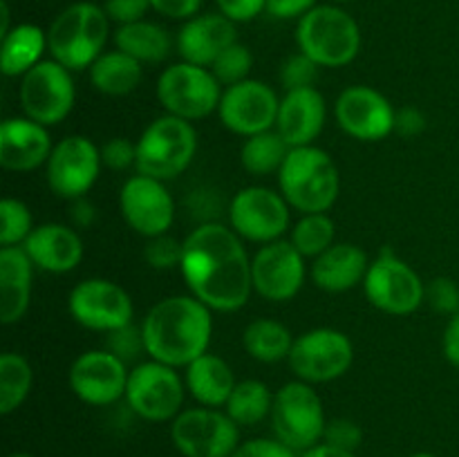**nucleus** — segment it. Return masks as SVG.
<instances>
[{"mask_svg": "<svg viewBox=\"0 0 459 457\" xmlns=\"http://www.w3.org/2000/svg\"><path fill=\"white\" fill-rule=\"evenodd\" d=\"M184 282L191 296L215 312H238L249 300L251 260L233 228L218 222H204L184 237Z\"/></svg>", "mask_w": 459, "mask_h": 457, "instance_id": "nucleus-1", "label": "nucleus"}, {"mask_svg": "<svg viewBox=\"0 0 459 457\" xmlns=\"http://www.w3.org/2000/svg\"><path fill=\"white\" fill-rule=\"evenodd\" d=\"M213 309L195 296H169L152 305L143 318L146 354L170 367H186L209 352Z\"/></svg>", "mask_w": 459, "mask_h": 457, "instance_id": "nucleus-2", "label": "nucleus"}, {"mask_svg": "<svg viewBox=\"0 0 459 457\" xmlns=\"http://www.w3.org/2000/svg\"><path fill=\"white\" fill-rule=\"evenodd\" d=\"M278 186L291 209L300 213H325L341 193V175L323 148H291L278 170Z\"/></svg>", "mask_w": 459, "mask_h": 457, "instance_id": "nucleus-3", "label": "nucleus"}, {"mask_svg": "<svg viewBox=\"0 0 459 457\" xmlns=\"http://www.w3.org/2000/svg\"><path fill=\"white\" fill-rule=\"evenodd\" d=\"M110 36V18L94 3H74L63 9L48 30V49L70 72L90 70L103 54Z\"/></svg>", "mask_w": 459, "mask_h": 457, "instance_id": "nucleus-4", "label": "nucleus"}, {"mask_svg": "<svg viewBox=\"0 0 459 457\" xmlns=\"http://www.w3.org/2000/svg\"><path fill=\"white\" fill-rule=\"evenodd\" d=\"M299 52L321 67L350 65L361 52V30L357 21L334 4H316L296 27Z\"/></svg>", "mask_w": 459, "mask_h": 457, "instance_id": "nucleus-5", "label": "nucleus"}, {"mask_svg": "<svg viewBox=\"0 0 459 457\" xmlns=\"http://www.w3.org/2000/svg\"><path fill=\"white\" fill-rule=\"evenodd\" d=\"M197 152V133L191 121L164 115L148 124L137 139L139 175L169 182L191 166Z\"/></svg>", "mask_w": 459, "mask_h": 457, "instance_id": "nucleus-6", "label": "nucleus"}, {"mask_svg": "<svg viewBox=\"0 0 459 457\" xmlns=\"http://www.w3.org/2000/svg\"><path fill=\"white\" fill-rule=\"evenodd\" d=\"M272 426L276 439L294 451L316 446L325 433V410L316 390L305 381H290L273 394Z\"/></svg>", "mask_w": 459, "mask_h": 457, "instance_id": "nucleus-7", "label": "nucleus"}, {"mask_svg": "<svg viewBox=\"0 0 459 457\" xmlns=\"http://www.w3.org/2000/svg\"><path fill=\"white\" fill-rule=\"evenodd\" d=\"M155 92L166 115L179 116L191 124L213 115L222 99L220 81L213 72L186 61L166 67L157 79Z\"/></svg>", "mask_w": 459, "mask_h": 457, "instance_id": "nucleus-8", "label": "nucleus"}, {"mask_svg": "<svg viewBox=\"0 0 459 457\" xmlns=\"http://www.w3.org/2000/svg\"><path fill=\"white\" fill-rule=\"evenodd\" d=\"M352 361V341L334 327H316L296 336L287 357L296 379L309 385L341 379L350 370Z\"/></svg>", "mask_w": 459, "mask_h": 457, "instance_id": "nucleus-9", "label": "nucleus"}, {"mask_svg": "<svg viewBox=\"0 0 459 457\" xmlns=\"http://www.w3.org/2000/svg\"><path fill=\"white\" fill-rule=\"evenodd\" d=\"M184 392L186 384L178 375V367L151 358L130 370L126 401L142 419L169 421L182 412Z\"/></svg>", "mask_w": 459, "mask_h": 457, "instance_id": "nucleus-10", "label": "nucleus"}, {"mask_svg": "<svg viewBox=\"0 0 459 457\" xmlns=\"http://www.w3.org/2000/svg\"><path fill=\"white\" fill-rule=\"evenodd\" d=\"M21 108L27 119L36 124L56 125L67 119L76 101V88L72 72L58 61H40L21 76Z\"/></svg>", "mask_w": 459, "mask_h": 457, "instance_id": "nucleus-11", "label": "nucleus"}, {"mask_svg": "<svg viewBox=\"0 0 459 457\" xmlns=\"http://www.w3.org/2000/svg\"><path fill=\"white\" fill-rule=\"evenodd\" d=\"M363 291L370 305L393 316H408L426 300V285L420 273L385 246L368 267Z\"/></svg>", "mask_w": 459, "mask_h": 457, "instance_id": "nucleus-12", "label": "nucleus"}, {"mask_svg": "<svg viewBox=\"0 0 459 457\" xmlns=\"http://www.w3.org/2000/svg\"><path fill=\"white\" fill-rule=\"evenodd\" d=\"M170 439L184 457H233L240 446V430L227 412L202 406L175 417Z\"/></svg>", "mask_w": 459, "mask_h": 457, "instance_id": "nucleus-13", "label": "nucleus"}, {"mask_svg": "<svg viewBox=\"0 0 459 457\" xmlns=\"http://www.w3.org/2000/svg\"><path fill=\"white\" fill-rule=\"evenodd\" d=\"M231 228L240 237L258 245L282 240L290 228V204L282 193L267 186H247L236 193L229 206Z\"/></svg>", "mask_w": 459, "mask_h": 457, "instance_id": "nucleus-14", "label": "nucleus"}, {"mask_svg": "<svg viewBox=\"0 0 459 457\" xmlns=\"http://www.w3.org/2000/svg\"><path fill=\"white\" fill-rule=\"evenodd\" d=\"M101 166V148L83 134H70L54 146L45 164L49 191L63 200L85 197L97 184Z\"/></svg>", "mask_w": 459, "mask_h": 457, "instance_id": "nucleus-15", "label": "nucleus"}, {"mask_svg": "<svg viewBox=\"0 0 459 457\" xmlns=\"http://www.w3.org/2000/svg\"><path fill=\"white\" fill-rule=\"evenodd\" d=\"M72 318L85 330L112 332L133 323L134 305L128 291L119 282L106 278L81 280L67 298Z\"/></svg>", "mask_w": 459, "mask_h": 457, "instance_id": "nucleus-16", "label": "nucleus"}, {"mask_svg": "<svg viewBox=\"0 0 459 457\" xmlns=\"http://www.w3.org/2000/svg\"><path fill=\"white\" fill-rule=\"evenodd\" d=\"M119 211L126 224L143 237L164 236L175 220V202L166 184L139 173L121 186Z\"/></svg>", "mask_w": 459, "mask_h": 457, "instance_id": "nucleus-17", "label": "nucleus"}, {"mask_svg": "<svg viewBox=\"0 0 459 457\" xmlns=\"http://www.w3.org/2000/svg\"><path fill=\"white\" fill-rule=\"evenodd\" d=\"M281 99L267 83L247 79L222 92L218 115L224 128L240 137L264 133L276 128Z\"/></svg>", "mask_w": 459, "mask_h": 457, "instance_id": "nucleus-18", "label": "nucleus"}, {"mask_svg": "<svg viewBox=\"0 0 459 457\" xmlns=\"http://www.w3.org/2000/svg\"><path fill=\"white\" fill-rule=\"evenodd\" d=\"M251 280L264 300L287 303L305 282V255L291 245V240L263 245L251 260Z\"/></svg>", "mask_w": 459, "mask_h": 457, "instance_id": "nucleus-19", "label": "nucleus"}, {"mask_svg": "<svg viewBox=\"0 0 459 457\" xmlns=\"http://www.w3.org/2000/svg\"><path fill=\"white\" fill-rule=\"evenodd\" d=\"M394 115L388 99L368 85L345 88L334 103L339 128L359 142H381L394 133Z\"/></svg>", "mask_w": 459, "mask_h": 457, "instance_id": "nucleus-20", "label": "nucleus"}, {"mask_svg": "<svg viewBox=\"0 0 459 457\" xmlns=\"http://www.w3.org/2000/svg\"><path fill=\"white\" fill-rule=\"evenodd\" d=\"M130 370L108 349L83 352L70 367V388L88 406H112L126 397Z\"/></svg>", "mask_w": 459, "mask_h": 457, "instance_id": "nucleus-21", "label": "nucleus"}, {"mask_svg": "<svg viewBox=\"0 0 459 457\" xmlns=\"http://www.w3.org/2000/svg\"><path fill=\"white\" fill-rule=\"evenodd\" d=\"M54 146L45 125L13 116L0 125V166L12 173H30L48 164Z\"/></svg>", "mask_w": 459, "mask_h": 457, "instance_id": "nucleus-22", "label": "nucleus"}, {"mask_svg": "<svg viewBox=\"0 0 459 457\" xmlns=\"http://www.w3.org/2000/svg\"><path fill=\"white\" fill-rule=\"evenodd\" d=\"M325 97L316 88L290 90L281 99L276 130L290 148L312 146L325 128Z\"/></svg>", "mask_w": 459, "mask_h": 457, "instance_id": "nucleus-23", "label": "nucleus"}, {"mask_svg": "<svg viewBox=\"0 0 459 457\" xmlns=\"http://www.w3.org/2000/svg\"><path fill=\"white\" fill-rule=\"evenodd\" d=\"M238 43L236 22L224 13H204L184 22L178 34V52L182 61L200 67H211L215 58Z\"/></svg>", "mask_w": 459, "mask_h": 457, "instance_id": "nucleus-24", "label": "nucleus"}, {"mask_svg": "<svg viewBox=\"0 0 459 457\" xmlns=\"http://www.w3.org/2000/svg\"><path fill=\"white\" fill-rule=\"evenodd\" d=\"M22 249L31 258L36 269L49 273H67L83 260V242L79 233L67 224L48 222L34 227Z\"/></svg>", "mask_w": 459, "mask_h": 457, "instance_id": "nucleus-25", "label": "nucleus"}, {"mask_svg": "<svg viewBox=\"0 0 459 457\" xmlns=\"http://www.w3.org/2000/svg\"><path fill=\"white\" fill-rule=\"evenodd\" d=\"M370 260L361 246L352 242H334L312 263V280L318 289L341 294L366 280Z\"/></svg>", "mask_w": 459, "mask_h": 457, "instance_id": "nucleus-26", "label": "nucleus"}, {"mask_svg": "<svg viewBox=\"0 0 459 457\" xmlns=\"http://www.w3.org/2000/svg\"><path fill=\"white\" fill-rule=\"evenodd\" d=\"M34 263L22 246L0 249V323L13 325L30 309Z\"/></svg>", "mask_w": 459, "mask_h": 457, "instance_id": "nucleus-27", "label": "nucleus"}, {"mask_svg": "<svg viewBox=\"0 0 459 457\" xmlns=\"http://www.w3.org/2000/svg\"><path fill=\"white\" fill-rule=\"evenodd\" d=\"M184 384L200 406L222 408L227 406L238 381L231 366L222 357L206 352L197 357L191 366H186Z\"/></svg>", "mask_w": 459, "mask_h": 457, "instance_id": "nucleus-28", "label": "nucleus"}, {"mask_svg": "<svg viewBox=\"0 0 459 457\" xmlns=\"http://www.w3.org/2000/svg\"><path fill=\"white\" fill-rule=\"evenodd\" d=\"M48 49V34L39 25L22 22L3 36L0 47V70L4 76H25L39 65Z\"/></svg>", "mask_w": 459, "mask_h": 457, "instance_id": "nucleus-29", "label": "nucleus"}, {"mask_svg": "<svg viewBox=\"0 0 459 457\" xmlns=\"http://www.w3.org/2000/svg\"><path fill=\"white\" fill-rule=\"evenodd\" d=\"M143 63L128 56L121 49L103 52L97 61L90 65V81L94 90L108 97H126L142 83Z\"/></svg>", "mask_w": 459, "mask_h": 457, "instance_id": "nucleus-30", "label": "nucleus"}, {"mask_svg": "<svg viewBox=\"0 0 459 457\" xmlns=\"http://www.w3.org/2000/svg\"><path fill=\"white\" fill-rule=\"evenodd\" d=\"M115 45L139 63H160L173 49V39L166 27L151 21H137L119 25L115 31Z\"/></svg>", "mask_w": 459, "mask_h": 457, "instance_id": "nucleus-31", "label": "nucleus"}, {"mask_svg": "<svg viewBox=\"0 0 459 457\" xmlns=\"http://www.w3.org/2000/svg\"><path fill=\"white\" fill-rule=\"evenodd\" d=\"M294 345L290 327L273 318H255L242 332V348L260 363L285 361Z\"/></svg>", "mask_w": 459, "mask_h": 457, "instance_id": "nucleus-32", "label": "nucleus"}, {"mask_svg": "<svg viewBox=\"0 0 459 457\" xmlns=\"http://www.w3.org/2000/svg\"><path fill=\"white\" fill-rule=\"evenodd\" d=\"M290 151L291 148L287 146V142L278 134L276 128L251 134V137L245 139V143L240 148L242 168L247 173L255 175V177L278 173L282 168V164H285Z\"/></svg>", "mask_w": 459, "mask_h": 457, "instance_id": "nucleus-33", "label": "nucleus"}, {"mask_svg": "<svg viewBox=\"0 0 459 457\" xmlns=\"http://www.w3.org/2000/svg\"><path fill=\"white\" fill-rule=\"evenodd\" d=\"M273 394L269 392L267 384L258 379L238 381L229 397L224 412L236 421L238 426H255L272 415Z\"/></svg>", "mask_w": 459, "mask_h": 457, "instance_id": "nucleus-34", "label": "nucleus"}, {"mask_svg": "<svg viewBox=\"0 0 459 457\" xmlns=\"http://www.w3.org/2000/svg\"><path fill=\"white\" fill-rule=\"evenodd\" d=\"M34 384V370L22 354L4 352L0 357V412L12 415L22 406Z\"/></svg>", "mask_w": 459, "mask_h": 457, "instance_id": "nucleus-35", "label": "nucleus"}, {"mask_svg": "<svg viewBox=\"0 0 459 457\" xmlns=\"http://www.w3.org/2000/svg\"><path fill=\"white\" fill-rule=\"evenodd\" d=\"M334 222L327 218V213H305L291 228L290 240L305 258H318L334 245Z\"/></svg>", "mask_w": 459, "mask_h": 457, "instance_id": "nucleus-36", "label": "nucleus"}, {"mask_svg": "<svg viewBox=\"0 0 459 457\" xmlns=\"http://www.w3.org/2000/svg\"><path fill=\"white\" fill-rule=\"evenodd\" d=\"M34 231V218L25 202L4 197L0 202V245L18 246Z\"/></svg>", "mask_w": 459, "mask_h": 457, "instance_id": "nucleus-37", "label": "nucleus"}, {"mask_svg": "<svg viewBox=\"0 0 459 457\" xmlns=\"http://www.w3.org/2000/svg\"><path fill=\"white\" fill-rule=\"evenodd\" d=\"M251 65H254V56H251L249 47L242 43H233L231 47H227L218 58H215V63L209 70L213 72V76L220 81V85L231 88V85L242 83V81L249 79Z\"/></svg>", "mask_w": 459, "mask_h": 457, "instance_id": "nucleus-38", "label": "nucleus"}, {"mask_svg": "<svg viewBox=\"0 0 459 457\" xmlns=\"http://www.w3.org/2000/svg\"><path fill=\"white\" fill-rule=\"evenodd\" d=\"M182 254H184V240L179 242L178 237L169 236H157L148 237V245L143 249V260L151 264L152 269H161V272H169L182 264Z\"/></svg>", "mask_w": 459, "mask_h": 457, "instance_id": "nucleus-39", "label": "nucleus"}, {"mask_svg": "<svg viewBox=\"0 0 459 457\" xmlns=\"http://www.w3.org/2000/svg\"><path fill=\"white\" fill-rule=\"evenodd\" d=\"M316 63L309 56H305L303 52L291 54L290 58H285L281 65V83L285 88V92L290 90H303V88H314V81L318 76Z\"/></svg>", "mask_w": 459, "mask_h": 457, "instance_id": "nucleus-40", "label": "nucleus"}, {"mask_svg": "<svg viewBox=\"0 0 459 457\" xmlns=\"http://www.w3.org/2000/svg\"><path fill=\"white\" fill-rule=\"evenodd\" d=\"M106 349L112 352L115 357H119L121 361L130 363L139 357L142 352H146V343H143V330L142 327L128 325L119 327V330H112L108 332V339H106Z\"/></svg>", "mask_w": 459, "mask_h": 457, "instance_id": "nucleus-41", "label": "nucleus"}, {"mask_svg": "<svg viewBox=\"0 0 459 457\" xmlns=\"http://www.w3.org/2000/svg\"><path fill=\"white\" fill-rule=\"evenodd\" d=\"M426 300L437 314L455 316L459 312V285L448 276L433 278L426 287Z\"/></svg>", "mask_w": 459, "mask_h": 457, "instance_id": "nucleus-42", "label": "nucleus"}, {"mask_svg": "<svg viewBox=\"0 0 459 457\" xmlns=\"http://www.w3.org/2000/svg\"><path fill=\"white\" fill-rule=\"evenodd\" d=\"M361 426L352 419H332L327 421L325 433H323V442L332 444L336 448H343V451H357L361 446Z\"/></svg>", "mask_w": 459, "mask_h": 457, "instance_id": "nucleus-43", "label": "nucleus"}, {"mask_svg": "<svg viewBox=\"0 0 459 457\" xmlns=\"http://www.w3.org/2000/svg\"><path fill=\"white\" fill-rule=\"evenodd\" d=\"M101 161L110 170H128L137 164V143L124 137H112L101 146Z\"/></svg>", "mask_w": 459, "mask_h": 457, "instance_id": "nucleus-44", "label": "nucleus"}, {"mask_svg": "<svg viewBox=\"0 0 459 457\" xmlns=\"http://www.w3.org/2000/svg\"><path fill=\"white\" fill-rule=\"evenodd\" d=\"M108 18L119 25H128V22L143 21L148 9L151 7V0H106L103 3Z\"/></svg>", "mask_w": 459, "mask_h": 457, "instance_id": "nucleus-45", "label": "nucleus"}, {"mask_svg": "<svg viewBox=\"0 0 459 457\" xmlns=\"http://www.w3.org/2000/svg\"><path fill=\"white\" fill-rule=\"evenodd\" d=\"M233 457H296V451L282 444L281 439L258 437L240 444Z\"/></svg>", "mask_w": 459, "mask_h": 457, "instance_id": "nucleus-46", "label": "nucleus"}, {"mask_svg": "<svg viewBox=\"0 0 459 457\" xmlns=\"http://www.w3.org/2000/svg\"><path fill=\"white\" fill-rule=\"evenodd\" d=\"M215 3H218L220 13H224L233 22H247L267 12V0H215Z\"/></svg>", "mask_w": 459, "mask_h": 457, "instance_id": "nucleus-47", "label": "nucleus"}, {"mask_svg": "<svg viewBox=\"0 0 459 457\" xmlns=\"http://www.w3.org/2000/svg\"><path fill=\"white\" fill-rule=\"evenodd\" d=\"M204 0H151V7L157 13L175 21H191L197 16Z\"/></svg>", "mask_w": 459, "mask_h": 457, "instance_id": "nucleus-48", "label": "nucleus"}, {"mask_svg": "<svg viewBox=\"0 0 459 457\" xmlns=\"http://www.w3.org/2000/svg\"><path fill=\"white\" fill-rule=\"evenodd\" d=\"M424 128L426 116L420 108L406 106L394 115V133H399L402 137H417V134L424 133Z\"/></svg>", "mask_w": 459, "mask_h": 457, "instance_id": "nucleus-49", "label": "nucleus"}, {"mask_svg": "<svg viewBox=\"0 0 459 457\" xmlns=\"http://www.w3.org/2000/svg\"><path fill=\"white\" fill-rule=\"evenodd\" d=\"M314 7H316V0H267V13L282 21L303 18Z\"/></svg>", "mask_w": 459, "mask_h": 457, "instance_id": "nucleus-50", "label": "nucleus"}, {"mask_svg": "<svg viewBox=\"0 0 459 457\" xmlns=\"http://www.w3.org/2000/svg\"><path fill=\"white\" fill-rule=\"evenodd\" d=\"M442 352L451 366L459 367V312L448 318L442 336Z\"/></svg>", "mask_w": 459, "mask_h": 457, "instance_id": "nucleus-51", "label": "nucleus"}, {"mask_svg": "<svg viewBox=\"0 0 459 457\" xmlns=\"http://www.w3.org/2000/svg\"><path fill=\"white\" fill-rule=\"evenodd\" d=\"M94 218H97V211H94V204L88 197L70 200V222L74 224V227H90V224L94 222Z\"/></svg>", "mask_w": 459, "mask_h": 457, "instance_id": "nucleus-52", "label": "nucleus"}, {"mask_svg": "<svg viewBox=\"0 0 459 457\" xmlns=\"http://www.w3.org/2000/svg\"><path fill=\"white\" fill-rule=\"evenodd\" d=\"M300 457H357V455H354L352 451H343V448H336V446H332V444L318 442L316 446L303 451V455Z\"/></svg>", "mask_w": 459, "mask_h": 457, "instance_id": "nucleus-53", "label": "nucleus"}, {"mask_svg": "<svg viewBox=\"0 0 459 457\" xmlns=\"http://www.w3.org/2000/svg\"><path fill=\"white\" fill-rule=\"evenodd\" d=\"M9 31V7L7 0L0 3V36H4Z\"/></svg>", "mask_w": 459, "mask_h": 457, "instance_id": "nucleus-54", "label": "nucleus"}, {"mask_svg": "<svg viewBox=\"0 0 459 457\" xmlns=\"http://www.w3.org/2000/svg\"><path fill=\"white\" fill-rule=\"evenodd\" d=\"M411 457H437V455H433V453H415V455Z\"/></svg>", "mask_w": 459, "mask_h": 457, "instance_id": "nucleus-55", "label": "nucleus"}, {"mask_svg": "<svg viewBox=\"0 0 459 457\" xmlns=\"http://www.w3.org/2000/svg\"><path fill=\"white\" fill-rule=\"evenodd\" d=\"M9 457H34V455H30V453H13V455Z\"/></svg>", "mask_w": 459, "mask_h": 457, "instance_id": "nucleus-56", "label": "nucleus"}, {"mask_svg": "<svg viewBox=\"0 0 459 457\" xmlns=\"http://www.w3.org/2000/svg\"><path fill=\"white\" fill-rule=\"evenodd\" d=\"M334 3H348V0H334Z\"/></svg>", "mask_w": 459, "mask_h": 457, "instance_id": "nucleus-57", "label": "nucleus"}]
</instances>
